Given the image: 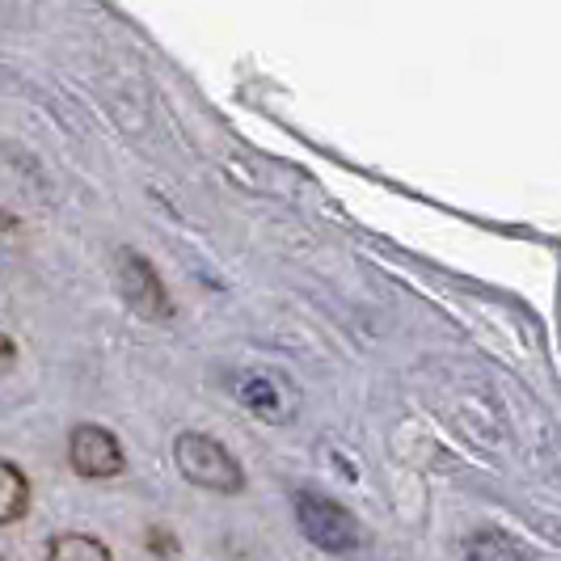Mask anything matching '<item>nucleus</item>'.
Here are the masks:
<instances>
[{
  "label": "nucleus",
  "instance_id": "obj_1",
  "mask_svg": "<svg viewBox=\"0 0 561 561\" xmlns=\"http://www.w3.org/2000/svg\"><path fill=\"white\" fill-rule=\"evenodd\" d=\"M173 460H178V473L198 490H207V494H241L245 490V473H241L237 456L203 431L178 435L173 439Z\"/></svg>",
  "mask_w": 561,
  "mask_h": 561
},
{
  "label": "nucleus",
  "instance_id": "obj_2",
  "mask_svg": "<svg viewBox=\"0 0 561 561\" xmlns=\"http://www.w3.org/2000/svg\"><path fill=\"white\" fill-rule=\"evenodd\" d=\"M296 519H300V533L309 536L317 549L334 553V558H351V553L364 545L359 519L342 503L317 494V490H300V494H296Z\"/></svg>",
  "mask_w": 561,
  "mask_h": 561
},
{
  "label": "nucleus",
  "instance_id": "obj_3",
  "mask_svg": "<svg viewBox=\"0 0 561 561\" xmlns=\"http://www.w3.org/2000/svg\"><path fill=\"white\" fill-rule=\"evenodd\" d=\"M114 275H118V291L131 309L148 317V321H169L173 317V300H169L165 283L152 271V262L136 250L114 253Z\"/></svg>",
  "mask_w": 561,
  "mask_h": 561
},
{
  "label": "nucleus",
  "instance_id": "obj_4",
  "mask_svg": "<svg viewBox=\"0 0 561 561\" xmlns=\"http://www.w3.org/2000/svg\"><path fill=\"white\" fill-rule=\"evenodd\" d=\"M68 460H72V469L81 473V478H118L123 473V448H118V439H114L106 426H98V422H81V426H72V435H68Z\"/></svg>",
  "mask_w": 561,
  "mask_h": 561
},
{
  "label": "nucleus",
  "instance_id": "obj_5",
  "mask_svg": "<svg viewBox=\"0 0 561 561\" xmlns=\"http://www.w3.org/2000/svg\"><path fill=\"white\" fill-rule=\"evenodd\" d=\"M237 397L250 405L257 419H266V422H287L291 410H296L291 389H287L283 380H275V376H266V371L241 376V380H237Z\"/></svg>",
  "mask_w": 561,
  "mask_h": 561
},
{
  "label": "nucleus",
  "instance_id": "obj_6",
  "mask_svg": "<svg viewBox=\"0 0 561 561\" xmlns=\"http://www.w3.org/2000/svg\"><path fill=\"white\" fill-rule=\"evenodd\" d=\"M465 561H528V549L499 528H481L465 540Z\"/></svg>",
  "mask_w": 561,
  "mask_h": 561
},
{
  "label": "nucleus",
  "instance_id": "obj_7",
  "mask_svg": "<svg viewBox=\"0 0 561 561\" xmlns=\"http://www.w3.org/2000/svg\"><path fill=\"white\" fill-rule=\"evenodd\" d=\"M30 506V481L13 460H0V528L22 519Z\"/></svg>",
  "mask_w": 561,
  "mask_h": 561
},
{
  "label": "nucleus",
  "instance_id": "obj_8",
  "mask_svg": "<svg viewBox=\"0 0 561 561\" xmlns=\"http://www.w3.org/2000/svg\"><path fill=\"white\" fill-rule=\"evenodd\" d=\"M47 561H114L111 549L98 536L84 533H64L47 545Z\"/></svg>",
  "mask_w": 561,
  "mask_h": 561
},
{
  "label": "nucleus",
  "instance_id": "obj_9",
  "mask_svg": "<svg viewBox=\"0 0 561 561\" xmlns=\"http://www.w3.org/2000/svg\"><path fill=\"white\" fill-rule=\"evenodd\" d=\"M148 549H152V553H161V549H165V558L178 553V549H173V536H169L165 528H152V533H148Z\"/></svg>",
  "mask_w": 561,
  "mask_h": 561
},
{
  "label": "nucleus",
  "instance_id": "obj_10",
  "mask_svg": "<svg viewBox=\"0 0 561 561\" xmlns=\"http://www.w3.org/2000/svg\"><path fill=\"white\" fill-rule=\"evenodd\" d=\"M13 355H18V351H13V337H9V334H0V367H9V364H13Z\"/></svg>",
  "mask_w": 561,
  "mask_h": 561
},
{
  "label": "nucleus",
  "instance_id": "obj_11",
  "mask_svg": "<svg viewBox=\"0 0 561 561\" xmlns=\"http://www.w3.org/2000/svg\"><path fill=\"white\" fill-rule=\"evenodd\" d=\"M0 561H9V558H4V553H0Z\"/></svg>",
  "mask_w": 561,
  "mask_h": 561
}]
</instances>
